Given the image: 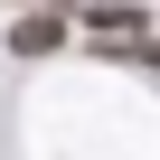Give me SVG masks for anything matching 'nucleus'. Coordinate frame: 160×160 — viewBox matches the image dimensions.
Listing matches in <instances>:
<instances>
[{"label": "nucleus", "instance_id": "obj_1", "mask_svg": "<svg viewBox=\"0 0 160 160\" xmlns=\"http://www.w3.org/2000/svg\"><path fill=\"white\" fill-rule=\"evenodd\" d=\"M10 47H19V57H47V47H66V19H47V10H38V19H19V28H10Z\"/></svg>", "mask_w": 160, "mask_h": 160}]
</instances>
